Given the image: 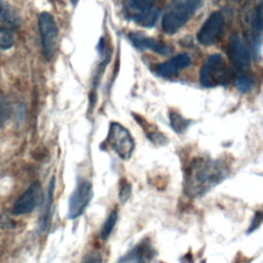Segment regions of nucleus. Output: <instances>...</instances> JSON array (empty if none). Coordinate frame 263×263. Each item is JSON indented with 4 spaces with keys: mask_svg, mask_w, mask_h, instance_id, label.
I'll return each instance as SVG.
<instances>
[{
    "mask_svg": "<svg viewBox=\"0 0 263 263\" xmlns=\"http://www.w3.org/2000/svg\"><path fill=\"white\" fill-rule=\"evenodd\" d=\"M54 185H55V180L54 177L50 180L48 190H47V195L44 201V206H43V212L41 215L40 219V227L42 231L47 230L49 226V221H50V213H51V206H52V200H53V191H54Z\"/></svg>",
    "mask_w": 263,
    "mask_h": 263,
    "instance_id": "14",
    "label": "nucleus"
},
{
    "mask_svg": "<svg viewBox=\"0 0 263 263\" xmlns=\"http://www.w3.org/2000/svg\"><path fill=\"white\" fill-rule=\"evenodd\" d=\"M13 45V35L10 28L0 24V49H7Z\"/></svg>",
    "mask_w": 263,
    "mask_h": 263,
    "instance_id": "19",
    "label": "nucleus"
},
{
    "mask_svg": "<svg viewBox=\"0 0 263 263\" xmlns=\"http://www.w3.org/2000/svg\"><path fill=\"white\" fill-rule=\"evenodd\" d=\"M130 194H132V185L125 180L124 181L122 180L119 188V193H118L120 201L125 202L130 197Z\"/></svg>",
    "mask_w": 263,
    "mask_h": 263,
    "instance_id": "20",
    "label": "nucleus"
},
{
    "mask_svg": "<svg viewBox=\"0 0 263 263\" xmlns=\"http://www.w3.org/2000/svg\"><path fill=\"white\" fill-rule=\"evenodd\" d=\"M117 213H118L117 210H112L109 213L108 217L106 218V220H105V222H104V224H103V226L101 228V231H100V237L103 240L107 239L111 235V233H112V231L114 229V226L116 224L117 218H118V214Z\"/></svg>",
    "mask_w": 263,
    "mask_h": 263,
    "instance_id": "16",
    "label": "nucleus"
},
{
    "mask_svg": "<svg viewBox=\"0 0 263 263\" xmlns=\"http://www.w3.org/2000/svg\"><path fill=\"white\" fill-rule=\"evenodd\" d=\"M106 143L121 159L124 160L132 156L135 148V142L130 133L118 122H111Z\"/></svg>",
    "mask_w": 263,
    "mask_h": 263,
    "instance_id": "5",
    "label": "nucleus"
},
{
    "mask_svg": "<svg viewBox=\"0 0 263 263\" xmlns=\"http://www.w3.org/2000/svg\"><path fill=\"white\" fill-rule=\"evenodd\" d=\"M228 57L236 69V73H247L250 69V50L243 39L236 33L229 37Z\"/></svg>",
    "mask_w": 263,
    "mask_h": 263,
    "instance_id": "8",
    "label": "nucleus"
},
{
    "mask_svg": "<svg viewBox=\"0 0 263 263\" xmlns=\"http://www.w3.org/2000/svg\"><path fill=\"white\" fill-rule=\"evenodd\" d=\"M224 28V16L220 11L213 12L203 23L197 33V41L204 45L215 44L222 36Z\"/></svg>",
    "mask_w": 263,
    "mask_h": 263,
    "instance_id": "10",
    "label": "nucleus"
},
{
    "mask_svg": "<svg viewBox=\"0 0 263 263\" xmlns=\"http://www.w3.org/2000/svg\"><path fill=\"white\" fill-rule=\"evenodd\" d=\"M161 0H125L123 11L125 16L134 23L151 28L160 14Z\"/></svg>",
    "mask_w": 263,
    "mask_h": 263,
    "instance_id": "3",
    "label": "nucleus"
},
{
    "mask_svg": "<svg viewBox=\"0 0 263 263\" xmlns=\"http://www.w3.org/2000/svg\"><path fill=\"white\" fill-rule=\"evenodd\" d=\"M155 256V250L149 239H143L127 253H125L117 263H150Z\"/></svg>",
    "mask_w": 263,
    "mask_h": 263,
    "instance_id": "11",
    "label": "nucleus"
},
{
    "mask_svg": "<svg viewBox=\"0 0 263 263\" xmlns=\"http://www.w3.org/2000/svg\"><path fill=\"white\" fill-rule=\"evenodd\" d=\"M190 57L187 53H180L164 63L156 65L154 71L155 74L160 77H171L190 66Z\"/></svg>",
    "mask_w": 263,
    "mask_h": 263,
    "instance_id": "12",
    "label": "nucleus"
},
{
    "mask_svg": "<svg viewBox=\"0 0 263 263\" xmlns=\"http://www.w3.org/2000/svg\"><path fill=\"white\" fill-rule=\"evenodd\" d=\"M228 175V167L220 160L195 159L185 172L184 193L190 198L201 197L223 182Z\"/></svg>",
    "mask_w": 263,
    "mask_h": 263,
    "instance_id": "1",
    "label": "nucleus"
},
{
    "mask_svg": "<svg viewBox=\"0 0 263 263\" xmlns=\"http://www.w3.org/2000/svg\"><path fill=\"white\" fill-rule=\"evenodd\" d=\"M42 201V187L34 181L14 201L11 212L14 215H25L34 211Z\"/></svg>",
    "mask_w": 263,
    "mask_h": 263,
    "instance_id": "9",
    "label": "nucleus"
},
{
    "mask_svg": "<svg viewBox=\"0 0 263 263\" xmlns=\"http://www.w3.org/2000/svg\"><path fill=\"white\" fill-rule=\"evenodd\" d=\"M0 22H1L0 24L5 25L8 28L17 27L20 23L16 12L1 0H0Z\"/></svg>",
    "mask_w": 263,
    "mask_h": 263,
    "instance_id": "15",
    "label": "nucleus"
},
{
    "mask_svg": "<svg viewBox=\"0 0 263 263\" xmlns=\"http://www.w3.org/2000/svg\"><path fill=\"white\" fill-rule=\"evenodd\" d=\"M73 1H77V0H73Z\"/></svg>",
    "mask_w": 263,
    "mask_h": 263,
    "instance_id": "23",
    "label": "nucleus"
},
{
    "mask_svg": "<svg viewBox=\"0 0 263 263\" xmlns=\"http://www.w3.org/2000/svg\"><path fill=\"white\" fill-rule=\"evenodd\" d=\"M92 195L93 190L91 183L87 180L78 181L69 198V219L74 220L83 215L92 198Z\"/></svg>",
    "mask_w": 263,
    "mask_h": 263,
    "instance_id": "6",
    "label": "nucleus"
},
{
    "mask_svg": "<svg viewBox=\"0 0 263 263\" xmlns=\"http://www.w3.org/2000/svg\"><path fill=\"white\" fill-rule=\"evenodd\" d=\"M128 37H129V40L132 41V43L139 49H150L154 52L164 54V55H166L171 52V48L166 44H164L158 40H155L153 38L146 37L141 33L133 32L129 34Z\"/></svg>",
    "mask_w": 263,
    "mask_h": 263,
    "instance_id": "13",
    "label": "nucleus"
},
{
    "mask_svg": "<svg viewBox=\"0 0 263 263\" xmlns=\"http://www.w3.org/2000/svg\"><path fill=\"white\" fill-rule=\"evenodd\" d=\"M38 28L43 55L46 60H50L54 54L58 41V27L52 15L48 12L40 13L38 17Z\"/></svg>",
    "mask_w": 263,
    "mask_h": 263,
    "instance_id": "7",
    "label": "nucleus"
},
{
    "mask_svg": "<svg viewBox=\"0 0 263 263\" xmlns=\"http://www.w3.org/2000/svg\"><path fill=\"white\" fill-rule=\"evenodd\" d=\"M200 4L201 0H173L162 16L163 32L168 35L178 32L196 12Z\"/></svg>",
    "mask_w": 263,
    "mask_h": 263,
    "instance_id": "2",
    "label": "nucleus"
},
{
    "mask_svg": "<svg viewBox=\"0 0 263 263\" xmlns=\"http://www.w3.org/2000/svg\"><path fill=\"white\" fill-rule=\"evenodd\" d=\"M230 71L220 54H213L203 63L200 73L199 81L204 87H215L225 85L230 80Z\"/></svg>",
    "mask_w": 263,
    "mask_h": 263,
    "instance_id": "4",
    "label": "nucleus"
},
{
    "mask_svg": "<svg viewBox=\"0 0 263 263\" xmlns=\"http://www.w3.org/2000/svg\"><path fill=\"white\" fill-rule=\"evenodd\" d=\"M102 256L98 251H92L84 256L80 263H102Z\"/></svg>",
    "mask_w": 263,
    "mask_h": 263,
    "instance_id": "21",
    "label": "nucleus"
},
{
    "mask_svg": "<svg viewBox=\"0 0 263 263\" xmlns=\"http://www.w3.org/2000/svg\"><path fill=\"white\" fill-rule=\"evenodd\" d=\"M261 222H262V213H261V212H257V213L255 214V216H254V219H253V221H252V223H251V226H250L248 232L251 233L252 231H254L255 229H257V228L260 226Z\"/></svg>",
    "mask_w": 263,
    "mask_h": 263,
    "instance_id": "22",
    "label": "nucleus"
},
{
    "mask_svg": "<svg viewBox=\"0 0 263 263\" xmlns=\"http://www.w3.org/2000/svg\"><path fill=\"white\" fill-rule=\"evenodd\" d=\"M234 82L237 89L241 92H245V91H248L253 86L254 79L247 73H236Z\"/></svg>",
    "mask_w": 263,
    "mask_h": 263,
    "instance_id": "18",
    "label": "nucleus"
},
{
    "mask_svg": "<svg viewBox=\"0 0 263 263\" xmlns=\"http://www.w3.org/2000/svg\"><path fill=\"white\" fill-rule=\"evenodd\" d=\"M234 1H236V0H234Z\"/></svg>",
    "mask_w": 263,
    "mask_h": 263,
    "instance_id": "24",
    "label": "nucleus"
},
{
    "mask_svg": "<svg viewBox=\"0 0 263 263\" xmlns=\"http://www.w3.org/2000/svg\"><path fill=\"white\" fill-rule=\"evenodd\" d=\"M170 122H171L172 128L178 134L184 133L190 124L189 123L190 121L188 119L184 118L182 115L174 111L170 113Z\"/></svg>",
    "mask_w": 263,
    "mask_h": 263,
    "instance_id": "17",
    "label": "nucleus"
}]
</instances>
